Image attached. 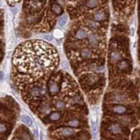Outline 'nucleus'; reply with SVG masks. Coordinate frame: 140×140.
I'll return each instance as SVG.
<instances>
[{
	"instance_id": "6",
	"label": "nucleus",
	"mask_w": 140,
	"mask_h": 140,
	"mask_svg": "<svg viewBox=\"0 0 140 140\" xmlns=\"http://www.w3.org/2000/svg\"><path fill=\"white\" fill-rule=\"evenodd\" d=\"M106 18V13L103 11H97L94 14V20L96 22H101L104 21Z\"/></svg>"
},
{
	"instance_id": "3",
	"label": "nucleus",
	"mask_w": 140,
	"mask_h": 140,
	"mask_svg": "<svg viewBox=\"0 0 140 140\" xmlns=\"http://www.w3.org/2000/svg\"><path fill=\"white\" fill-rule=\"evenodd\" d=\"M112 112L118 114V115H122L127 112V108L123 105H115L111 108Z\"/></svg>"
},
{
	"instance_id": "2",
	"label": "nucleus",
	"mask_w": 140,
	"mask_h": 140,
	"mask_svg": "<svg viewBox=\"0 0 140 140\" xmlns=\"http://www.w3.org/2000/svg\"><path fill=\"white\" fill-rule=\"evenodd\" d=\"M111 99L112 101L116 102V103H124L127 101V96L123 93L116 92L112 94Z\"/></svg>"
},
{
	"instance_id": "25",
	"label": "nucleus",
	"mask_w": 140,
	"mask_h": 140,
	"mask_svg": "<svg viewBox=\"0 0 140 140\" xmlns=\"http://www.w3.org/2000/svg\"><path fill=\"white\" fill-rule=\"evenodd\" d=\"M21 137H22V139L23 140H31V137H30V136L28 133H26V132H23V133H22V134H21Z\"/></svg>"
},
{
	"instance_id": "20",
	"label": "nucleus",
	"mask_w": 140,
	"mask_h": 140,
	"mask_svg": "<svg viewBox=\"0 0 140 140\" xmlns=\"http://www.w3.org/2000/svg\"><path fill=\"white\" fill-rule=\"evenodd\" d=\"M87 25L88 27H90L91 29H97L98 25L97 23V22L94 19H88L87 21Z\"/></svg>"
},
{
	"instance_id": "17",
	"label": "nucleus",
	"mask_w": 140,
	"mask_h": 140,
	"mask_svg": "<svg viewBox=\"0 0 140 140\" xmlns=\"http://www.w3.org/2000/svg\"><path fill=\"white\" fill-rule=\"evenodd\" d=\"M99 78H98V76L96 75V74H92V75H90L88 79L87 83L88 85H93L94 83H96L97 81H98Z\"/></svg>"
},
{
	"instance_id": "11",
	"label": "nucleus",
	"mask_w": 140,
	"mask_h": 140,
	"mask_svg": "<svg viewBox=\"0 0 140 140\" xmlns=\"http://www.w3.org/2000/svg\"><path fill=\"white\" fill-rule=\"evenodd\" d=\"M21 121H22V122L23 124H25L26 125L29 126V127H32V124H33L32 119L28 115H23V116H21Z\"/></svg>"
},
{
	"instance_id": "13",
	"label": "nucleus",
	"mask_w": 140,
	"mask_h": 140,
	"mask_svg": "<svg viewBox=\"0 0 140 140\" xmlns=\"http://www.w3.org/2000/svg\"><path fill=\"white\" fill-rule=\"evenodd\" d=\"M51 10L53 11V12L57 15H61L62 14L63 10L61 7V5H58V4H56L54 3L51 6Z\"/></svg>"
},
{
	"instance_id": "23",
	"label": "nucleus",
	"mask_w": 140,
	"mask_h": 140,
	"mask_svg": "<svg viewBox=\"0 0 140 140\" xmlns=\"http://www.w3.org/2000/svg\"><path fill=\"white\" fill-rule=\"evenodd\" d=\"M30 5L32 6V8L36 9V8H40L41 6V4L40 2H36V1H32Z\"/></svg>"
},
{
	"instance_id": "4",
	"label": "nucleus",
	"mask_w": 140,
	"mask_h": 140,
	"mask_svg": "<svg viewBox=\"0 0 140 140\" xmlns=\"http://www.w3.org/2000/svg\"><path fill=\"white\" fill-rule=\"evenodd\" d=\"M88 40L89 44L92 45L93 47H97L99 44V38L96 34L94 33H90L88 34Z\"/></svg>"
},
{
	"instance_id": "21",
	"label": "nucleus",
	"mask_w": 140,
	"mask_h": 140,
	"mask_svg": "<svg viewBox=\"0 0 140 140\" xmlns=\"http://www.w3.org/2000/svg\"><path fill=\"white\" fill-rule=\"evenodd\" d=\"M55 106H56V108L59 109V110H62L65 108V104L62 101H57L55 103Z\"/></svg>"
},
{
	"instance_id": "9",
	"label": "nucleus",
	"mask_w": 140,
	"mask_h": 140,
	"mask_svg": "<svg viewBox=\"0 0 140 140\" xmlns=\"http://www.w3.org/2000/svg\"><path fill=\"white\" fill-rule=\"evenodd\" d=\"M80 55L82 56V58H85V59H89L92 58L93 56V53L92 51L89 48H83L80 52Z\"/></svg>"
},
{
	"instance_id": "5",
	"label": "nucleus",
	"mask_w": 140,
	"mask_h": 140,
	"mask_svg": "<svg viewBox=\"0 0 140 140\" xmlns=\"http://www.w3.org/2000/svg\"><path fill=\"white\" fill-rule=\"evenodd\" d=\"M122 58L121 54L118 51H112L109 55V61L112 63L119 62Z\"/></svg>"
},
{
	"instance_id": "31",
	"label": "nucleus",
	"mask_w": 140,
	"mask_h": 140,
	"mask_svg": "<svg viewBox=\"0 0 140 140\" xmlns=\"http://www.w3.org/2000/svg\"><path fill=\"white\" fill-rule=\"evenodd\" d=\"M39 1H43V0H39Z\"/></svg>"
},
{
	"instance_id": "26",
	"label": "nucleus",
	"mask_w": 140,
	"mask_h": 140,
	"mask_svg": "<svg viewBox=\"0 0 140 140\" xmlns=\"http://www.w3.org/2000/svg\"><path fill=\"white\" fill-rule=\"evenodd\" d=\"M7 131V126L3 123H0V133H4Z\"/></svg>"
},
{
	"instance_id": "29",
	"label": "nucleus",
	"mask_w": 140,
	"mask_h": 140,
	"mask_svg": "<svg viewBox=\"0 0 140 140\" xmlns=\"http://www.w3.org/2000/svg\"><path fill=\"white\" fill-rule=\"evenodd\" d=\"M34 136H35V137H36V139H38V131L37 127H36V128H34Z\"/></svg>"
},
{
	"instance_id": "12",
	"label": "nucleus",
	"mask_w": 140,
	"mask_h": 140,
	"mask_svg": "<svg viewBox=\"0 0 140 140\" xmlns=\"http://www.w3.org/2000/svg\"><path fill=\"white\" fill-rule=\"evenodd\" d=\"M88 36L87 33L85 30H83L82 29H79L77 30L76 33H75V37L76 38L79 39V40H82L85 39Z\"/></svg>"
},
{
	"instance_id": "7",
	"label": "nucleus",
	"mask_w": 140,
	"mask_h": 140,
	"mask_svg": "<svg viewBox=\"0 0 140 140\" xmlns=\"http://www.w3.org/2000/svg\"><path fill=\"white\" fill-rule=\"evenodd\" d=\"M49 91L50 92L51 94L55 95L59 91V87H58V84L56 82L51 81V82L49 83Z\"/></svg>"
},
{
	"instance_id": "15",
	"label": "nucleus",
	"mask_w": 140,
	"mask_h": 140,
	"mask_svg": "<svg viewBox=\"0 0 140 140\" xmlns=\"http://www.w3.org/2000/svg\"><path fill=\"white\" fill-rule=\"evenodd\" d=\"M61 117H62L61 112H54L52 114H50V116H49V118L50 121H56L59 120L61 118Z\"/></svg>"
},
{
	"instance_id": "24",
	"label": "nucleus",
	"mask_w": 140,
	"mask_h": 140,
	"mask_svg": "<svg viewBox=\"0 0 140 140\" xmlns=\"http://www.w3.org/2000/svg\"><path fill=\"white\" fill-rule=\"evenodd\" d=\"M41 38H43L44 40L48 41H53V37L48 34H43L42 35H41Z\"/></svg>"
},
{
	"instance_id": "19",
	"label": "nucleus",
	"mask_w": 140,
	"mask_h": 140,
	"mask_svg": "<svg viewBox=\"0 0 140 140\" xmlns=\"http://www.w3.org/2000/svg\"><path fill=\"white\" fill-rule=\"evenodd\" d=\"M80 124V122L78 119H72L70 120L68 122V125L70 126L71 127H77Z\"/></svg>"
},
{
	"instance_id": "30",
	"label": "nucleus",
	"mask_w": 140,
	"mask_h": 140,
	"mask_svg": "<svg viewBox=\"0 0 140 140\" xmlns=\"http://www.w3.org/2000/svg\"><path fill=\"white\" fill-rule=\"evenodd\" d=\"M12 140H22V139H19V138H17V137H14V139Z\"/></svg>"
},
{
	"instance_id": "14",
	"label": "nucleus",
	"mask_w": 140,
	"mask_h": 140,
	"mask_svg": "<svg viewBox=\"0 0 140 140\" xmlns=\"http://www.w3.org/2000/svg\"><path fill=\"white\" fill-rule=\"evenodd\" d=\"M68 15L67 14L62 15V16L59 17V19H58V26H59L60 27H63V26H64L65 25L68 23Z\"/></svg>"
},
{
	"instance_id": "22",
	"label": "nucleus",
	"mask_w": 140,
	"mask_h": 140,
	"mask_svg": "<svg viewBox=\"0 0 140 140\" xmlns=\"http://www.w3.org/2000/svg\"><path fill=\"white\" fill-rule=\"evenodd\" d=\"M53 35L56 38H62L63 37V33L62 31H60L59 29H56L53 32Z\"/></svg>"
},
{
	"instance_id": "27",
	"label": "nucleus",
	"mask_w": 140,
	"mask_h": 140,
	"mask_svg": "<svg viewBox=\"0 0 140 140\" xmlns=\"http://www.w3.org/2000/svg\"><path fill=\"white\" fill-rule=\"evenodd\" d=\"M79 97H73L71 99V103H72V104H75V103H77L79 101Z\"/></svg>"
},
{
	"instance_id": "18",
	"label": "nucleus",
	"mask_w": 140,
	"mask_h": 140,
	"mask_svg": "<svg viewBox=\"0 0 140 140\" xmlns=\"http://www.w3.org/2000/svg\"><path fill=\"white\" fill-rule=\"evenodd\" d=\"M98 0H88L86 2V6L89 8H94L98 5Z\"/></svg>"
},
{
	"instance_id": "1",
	"label": "nucleus",
	"mask_w": 140,
	"mask_h": 140,
	"mask_svg": "<svg viewBox=\"0 0 140 140\" xmlns=\"http://www.w3.org/2000/svg\"><path fill=\"white\" fill-rule=\"evenodd\" d=\"M108 131H109L111 133L114 134V135H118V134H120L122 133V127L121 126L118 124V123H113L111 124L108 127Z\"/></svg>"
},
{
	"instance_id": "16",
	"label": "nucleus",
	"mask_w": 140,
	"mask_h": 140,
	"mask_svg": "<svg viewBox=\"0 0 140 140\" xmlns=\"http://www.w3.org/2000/svg\"><path fill=\"white\" fill-rule=\"evenodd\" d=\"M92 132L94 139H96L97 136V121L92 120Z\"/></svg>"
},
{
	"instance_id": "28",
	"label": "nucleus",
	"mask_w": 140,
	"mask_h": 140,
	"mask_svg": "<svg viewBox=\"0 0 140 140\" xmlns=\"http://www.w3.org/2000/svg\"><path fill=\"white\" fill-rule=\"evenodd\" d=\"M62 66H63V68H64V69H68V67H69V66H68V62H67L66 61H64V62H62Z\"/></svg>"
},
{
	"instance_id": "10",
	"label": "nucleus",
	"mask_w": 140,
	"mask_h": 140,
	"mask_svg": "<svg viewBox=\"0 0 140 140\" xmlns=\"http://www.w3.org/2000/svg\"><path fill=\"white\" fill-rule=\"evenodd\" d=\"M117 67L120 71H126L130 68V63L127 60H121L118 63Z\"/></svg>"
},
{
	"instance_id": "8",
	"label": "nucleus",
	"mask_w": 140,
	"mask_h": 140,
	"mask_svg": "<svg viewBox=\"0 0 140 140\" xmlns=\"http://www.w3.org/2000/svg\"><path fill=\"white\" fill-rule=\"evenodd\" d=\"M75 131H73L71 127H64L60 131V135L64 137H68V136H71L73 135Z\"/></svg>"
}]
</instances>
